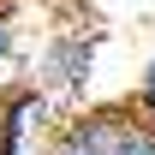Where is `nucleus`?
<instances>
[{"label": "nucleus", "mask_w": 155, "mask_h": 155, "mask_svg": "<svg viewBox=\"0 0 155 155\" xmlns=\"http://www.w3.org/2000/svg\"><path fill=\"white\" fill-rule=\"evenodd\" d=\"M101 42H107V30L101 24H84V30H54V36L42 42V54L30 60L36 66V84L48 101H84L90 96V84H96V60H101Z\"/></svg>", "instance_id": "nucleus-1"}, {"label": "nucleus", "mask_w": 155, "mask_h": 155, "mask_svg": "<svg viewBox=\"0 0 155 155\" xmlns=\"http://www.w3.org/2000/svg\"><path fill=\"white\" fill-rule=\"evenodd\" d=\"M18 60H24V24L12 0H0V66H18Z\"/></svg>", "instance_id": "nucleus-5"}, {"label": "nucleus", "mask_w": 155, "mask_h": 155, "mask_svg": "<svg viewBox=\"0 0 155 155\" xmlns=\"http://www.w3.org/2000/svg\"><path fill=\"white\" fill-rule=\"evenodd\" d=\"M119 155H155V125H143V119H137L131 125V137H125V149Z\"/></svg>", "instance_id": "nucleus-6"}, {"label": "nucleus", "mask_w": 155, "mask_h": 155, "mask_svg": "<svg viewBox=\"0 0 155 155\" xmlns=\"http://www.w3.org/2000/svg\"><path fill=\"white\" fill-rule=\"evenodd\" d=\"M137 114L125 101H101V107H72L60 114V125L48 131L42 155H119L125 137H131Z\"/></svg>", "instance_id": "nucleus-2"}, {"label": "nucleus", "mask_w": 155, "mask_h": 155, "mask_svg": "<svg viewBox=\"0 0 155 155\" xmlns=\"http://www.w3.org/2000/svg\"><path fill=\"white\" fill-rule=\"evenodd\" d=\"M143 125H155V48L143 54V66H137V84H131V101H125Z\"/></svg>", "instance_id": "nucleus-4"}, {"label": "nucleus", "mask_w": 155, "mask_h": 155, "mask_svg": "<svg viewBox=\"0 0 155 155\" xmlns=\"http://www.w3.org/2000/svg\"><path fill=\"white\" fill-rule=\"evenodd\" d=\"M54 125H60V101H48L36 84L0 90V155H42Z\"/></svg>", "instance_id": "nucleus-3"}]
</instances>
